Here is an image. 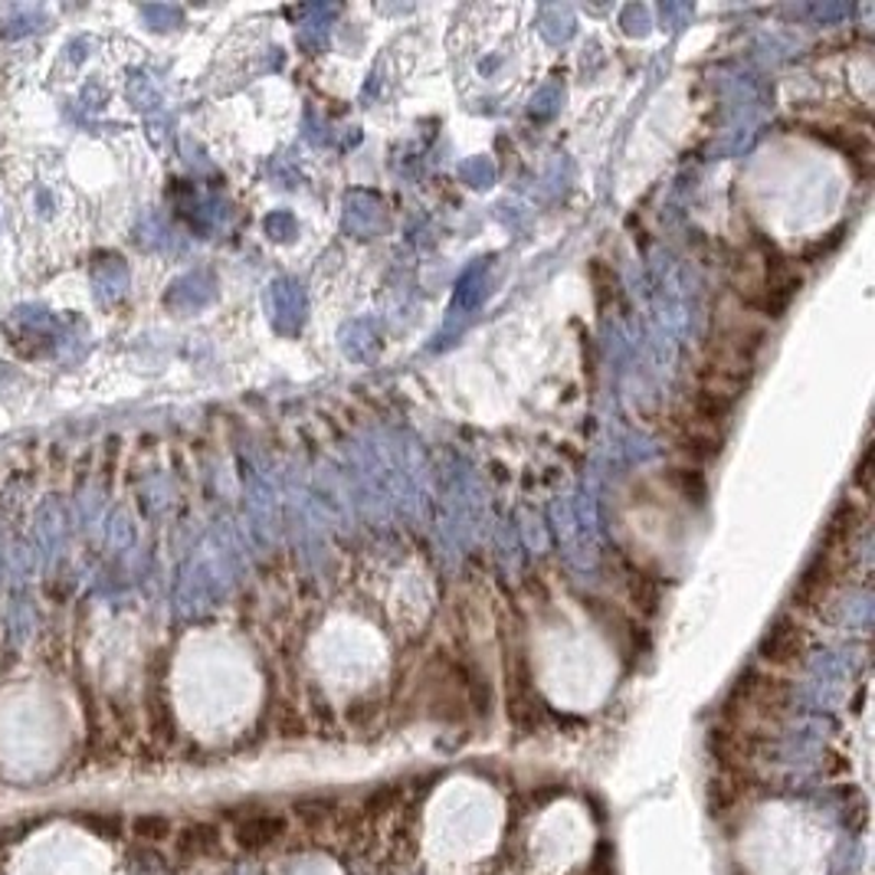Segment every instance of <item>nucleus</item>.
Listing matches in <instances>:
<instances>
[{
    "label": "nucleus",
    "instance_id": "1",
    "mask_svg": "<svg viewBox=\"0 0 875 875\" xmlns=\"http://www.w3.org/2000/svg\"><path fill=\"white\" fill-rule=\"evenodd\" d=\"M289 833V820L282 814H249L233 823V843L243 853H259L282 843Z\"/></svg>",
    "mask_w": 875,
    "mask_h": 875
},
{
    "label": "nucleus",
    "instance_id": "2",
    "mask_svg": "<svg viewBox=\"0 0 875 875\" xmlns=\"http://www.w3.org/2000/svg\"><path fill=\"white\" fill-rule=\"evenodd\" d=\"M175 853L184 856V860H204V856H214L220 853V827L211 820H191L184 823L175 837Z\"/></svg>",
    "mask_w": 875,
    "mask_h": 875
},
{
    "label": "nucleus",
    "instance_id": "3",
    "mask_svg": "<svg viewBox=\"0 0 875 875\" xmlns=\"http://www.w3.org/2000/svg\"><path fill=\"white\" fill-rule=\"evenodd\" d=\"M132 837L142 843H168L175 837V827L165 814H142L132 820Z\"/></svg>",
    "mask_w": 875,
    "mask_h": 875
},
{
    "label": "nucleus",
    "instance_id": "4",
    "mask_svg": "<svg viewBox=\"0 0 875 875\" xmlns=\"http://www.w3.org/2000/svg\"><path fill=\"white\" fill-rule=\"evenodd\" d=\"M292 814H295L305 827H325V823L335 817V800L309 797V800H299V804L292 807Z\"/></svg>",
    "mask_w": 875,
    "mask_h": 875
},
{
    "label": "nucleus",
    "instance_id": "5",
    "mask_svg": "<svg viewBox=\"0 0 875 875\" xmlns=\"http://www.w3.org/2000/svg\"><path fill=\"white\" fill-rule=\"evenodd\" d=\"M76 820H79L89 833H96V837H102V840H119L122 830H125V823H122L119 814H79Z\"/></svg>",
    "mask_w": 875,
    "mask_h": 875
},
{
    "label": "nucleus",
    "instance_id": "6",
    "mask_svg": "<svg viewBox=\"0 0 875 875\" xmlns=\"http://www.w3.org/2000/svg\"><path fill=\"white\" fill-rule=\"evenodd\" d=\"M397 797H401V794H397V787H381V790H374V794L364 800V807H361V810H364V817H368V820H381V817H388V814L394 810Z\"/></svg>",
    "mask_w": 875,
    "mask_h": 875
},
{
    "label": "nucleus",
    "instance_id": "7",
    "mask_svg": "<svg viewBox=\"0 0 875 875\" xmlns=\"http://www.w3.org/2000/svg\"><path fill=\"white\" fill-rule=\"evenodd\" d=\"M734 875H748V873H741V870H734Z\"/></svg>",
    "mask_w": 875,
    "mask_h": 875
}]
</instances>
